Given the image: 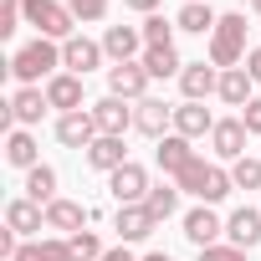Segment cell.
<instances>
[{"instance_id":"d6986e66","label":"cell","mask_w":261,"mask_h":261,"mask_svg":"<svg viewBox=\"0 0 261 261\" xmlns=\"http://www.w3.org/2000/svg\"><path fill=\"white\" fill-rule=\"evenodd\" d=\"M169 118H174V108H169V102H159V97H144V102H139V113H134V128H144V134H154V139H159Z\"/></svg>"},{"instance_id":"cb8c5ba5","label":"cell","mask_w":261,"mask_h":261,"mask_svg":"<svg viewBox=\"0 0 261 261\" xmlns=\"http://www.w3.org/2000/svg\"><path fill=\"white\" fill-rule=\"evenodd\" d=\"M6 225L21 230V236L41 230V205H36V200H11V205H6Z\"/></svg>"},{"instance_id":"4dcf8cb0","label":"cell","mask_w":261,"mask_h":261,"mask_svg":"<svg viewBox=\"0 0 261 261\" xmlns=\"http://www.w3.org/2000/svg\"><path fill=\"white\" fill-rule=\"evenodd\" d=\"M67 246H72V261H102V241H97L92 230H77Z\"/></svg>"},{"instance_id":"1f68e13d","label":"cell","mask_w":261,"mask_h":261,"mask_svg":"<svg viewBox=\"0 0 261 261\" xmlns=\"http://www.w3.org/2000/svg\"><path fill=\"white\" fill-rule=\"evenodd\" d=\"M144 46H174V26L164 16H149L144 21Z\"/></svg>"},{"instance_id":"4316f807","label":"cell","mask_w":261,"mask_h":261,"mask_svg":"<svg viewBox=\"0 0 261 261\" xmlns=\"http://www.w3.org/2000/svg\"><path fill=\"white\" fill-rule=\"evenodd\" d=\"M6 159H11L16 169H36V139H31V134H21V128H16V134L6 139Z\"/></svg>"},{"instance_id":"7402d4cb","label":"cell","mask_w":261,"mask_h":261,"mask_svg":"<svg viewBox=\"0 0 261 261\" xmlns=\"http://www.w3.org/2000/svg\"><path fill=\"white\" fill-rule=\"evenodd\" d=\"M82 220H87V210H82L77 200H51V205H46V225H51V230H72V236H77Z\"/></svg>"},{"instance_id":"484cf974","label":"cell","mask_w":261,"mask_h":261,"mask_svg":"<svg viewBox=\"0 0 261 261\" xmlns=\"http://www.w3.org/2000/svg\"><path fill=\"white\" fill-rule=\"evenodd\" d=\"M26 200H36V205H51V200H57V174H51L46 164H36V169L26 174Z\"/></svg>"},{"instance_id":"74e56055","label":"cell","mask_w":261,"mask_h":261,"mask_svg":"<svg viewBox=\"0 0 261 261\" xmlns=\"http://www.w3.org/2000/svg\"><path fill=\"white\" fill-rule=\"evenodd\" d=\"M246 72H251V82H261V46L246 51Z\"/></svg>"},{"instance_id":"3957f363","label":"cell","mask_w":261,"mask_h":261,"mask_svg":"<svg viewBox=\"0 0 261 261\" xmlns=\"http://www.w3.org/2000/svg\"><path fill=\"white\" fill-rule=\"evenodd\" d=\"M51 67H62V51L41 36V41H31V46H21L16 57H11V72L21 77V82H36V77H46Z\"/></svg>"},{"instance_id":"8d00e7d4","label":"cell","mask_w":261,"mask_h":261,"mask_svg":"<svg viewBox=\"0 0 261 261\" xmlns=\"http://www.w3.org/2000/svg\"><path fill=\"white\" fill-rule=\"evenodd\" d=\"M241 123H246V134H261V97H251V102H246Z\"/></svg>"},{"instance_id":"9c48e42d","label":"cell","mask_w":261,"mask_h":261,"mask_svg":"<svg viewBox=\"0 0 261 261\" xmlns=\"http://www.w3.org/2000/svg\"><path fill=\"white\" fill-rule=\"evenodd\" d=\"M108 87H113V97H139V92L149 87L144 62H118V67L108 72Z\"/></svg>"},{"instance_id":"7a4b0ae2","label":"cell","mask_w":261,"mask_h":261,"mask_svg":"<svg viewBox=\"0 0 261 261\" xmlns=\"http://www.w3.org/2000/svg\"><path fill=\"white\" fill-rule=\"evenodd\" d=\"M230 185H236V179H230V174H225L220 164H205V159H195V164H190V169L179 174V190H190V195H200L205 205H215V200H225V195H230Z\"/></svg>"},{"instance_id":"d590c367","label":"cell","mask_w":261,"mask_h":261,"mask_svg":"<svg viewBox=\"0 0 261 261\" xmlns=\"http://www.w3.org/2000/svg\"><path fill=\"white\" fill-rule=\"evenodd\" d=\"M200 261H246V251L241 246H205Z\"/></svg>"},{"instance_id":"f1b7e54d","label":"cell","mask_w":261,"mask_h":261,"mask_svg":"<svg viewBox=\"0 0 261 261\" xmlns=\"http://www.w3.org/2000/svg\"><path fill=\"white\" fill-rule=\"evenodd\" d=\"M179 21V31H215V21L220 16H210V6H200V0H190V6L174 16Z\"/></svg>"},{"instance_id":"836d02e7","label":"cell","mask_w":261,"mask_h":261,"mask_svg":"<svg viewBox=\"0 0 261 261\" xmlns=\"http://www.w3.org/2000/svg\"><path fill=\"white\" fill-rule=\"evenodd\" d=\"M21 16H26V0H0V36H11Z\"/></svg>"},{"instance_id":"d4e9b609","label":"cell","mask_w":261,"mask_h":261,"mask_svg":"<svg viewBox=\"0 0 261 261\" xmlns=\"http://www.w3.org/2000/svg\"><path fill=\"white\" fill-rule=\"evenodd\" d=\"M11 261H72V246L67 241H26Z\"/></svg>"},{"instance_id":"e0dca14e","label":"cell","mask_w":261,"mask_h":261,"mask_svg":"<svg viewBox=\"0 0 261 261\" xmlns=\"http://www.w3.org/2000/svg\"><path fill=\"white\" fill-rule=\"evenodd\" d=\"M174 134H179V139H200V134H215V118H210L200 102H185V108H174Z\"/></svg>"},{"instance_id":"5bb4252c","label":"cell","mask_w":261,"mask_h":261,"mask_svg":"<svg viewBox=\"0 0 261 261\" xmlns=\"http://www.w3.org/2000/svg\"><path fill=\"white\" fill-rule=\"evenodd\" d=\"M46 102H51V108H67V113H82V108H77V102H82V77H77V72L51 77V82H46Z\"/></svg>"},{"instance_id":"9a60e30c","label":"cell","mask_w":261,"mask_h":261,"mask_svg":"<svg viewBox=\"0 0 261 261\" xmlns=\"http://www.w3.org/2000/svg\"><path fill=\"white\" fill-rule=\"evenodd\" d=\"M195 164V149H190V139H179V134H169V139H159V169H169L174 179L185 174Z\"/></svg>"},{"instance_id":"4fadbf2b","label":"cell","mask_w":261,"mask_h":261,"mask_svg":"<svg viewBox=\"0 0 261 261\" xmlns=\"http://www.w3.org/2000/svg\"><path fill=\"white\" fill-rule=\"evenodd\" d=\"M62 62H67L77 77H87V72L102 62V46H97V41H87V36H72V41L62 46Z\"/></svg>"},{"instance_id":"b9f144b4","label":"cell","mask_w":261,"mask_h":261,"mask_svg":"<svg viewBox=\"0 0 261 261\" xmlns=\"http://www.w3.org/2000/svg\"><path fill=\"white\" fill-rule=\"evenodd\" d=\"M251 11H256V16H261V0H251Z\"/></svg>"},{"instance_id":"f546056e","label":"cell","mask_w":261,"mask_h":261,"mask_svg":"<svg viewBox=\"0 0 261 261\" xmlns=\"http://www.w3.org/2000/svg\"><path fill=\"white\" fill-rule=\"evenodd\" d=\"M144 205H149V215H154V220H169V215H174V205H179V190L159 185V190H149V200H144Z\"/></svg>"},{"instance_id":"d6a6232c","label":"cell","mask_w":261,"mask_h":261,"mask_svg":"<svg viewBox=\"0 0 261 261\" xmlns=\"http://www.w3.org/2000/svg\"><path fill=\"white\" fill-rule=\"evenodd\" d=\"M230 179H236L241 190H261V159H236Z\"/></svg>"},{"instance_id":"e575fe53","label":"cell","mask_w":261,"mask_h":261,"mask_svg":"<svg viewBox=\"0 0 261 261\" xmlns=\"http://www.w3.org/2000/svg\"><path fill=\"white\" fill-rule=\"evenodd\" d=\"M67 11L82 16V21H102L108 16V0H67Z\"/></svg>"},{"instance_id":"5b68a950","label":"cell","mask_w":261,"mask_h":261,"mask_svg":"<svg viewBox=\"0 0 261 261\" xmlns=\"http://www.w3.org/2000/svg\"><path fill=\"white\" fill-rule=\"evenodd\" d=\"M108 190H113L118 205H144V200H149V174H144L139 164H123V169H113Z\"/></svg>"},{"instance_id":"f35d334b","label":"cell","mask_w":261,"mask_h":261,"mask_svg":"<svg viewBox=\"0 0 261 261\" xmlns=\"http://www.w3.org/2000/svg\"><path fill=\"white\" fill-rule=\"evenodd\" d=\"M123 6H134V11H144V16H154V11H159V0H123Z\"/></svg>"},{"instance_id":"8fae6325","label":"cell","mask_w":261,"mask_h":261,"mask_svg":"<svg viewBox=\"0 0 261 261\" xmlns=\"http://www.w3.org/2000/svg\"><path fill=\"white\" fill-rule=\"evenodd\" d=\"M179 87H185V97H190V102H200V97L220 92V72H215V67H205V62H195V67H185V72H179Z\"/></svg>"},{"instance_id":"7c38bea8","label":"cell","mask_w":261,"mask_h":261,"mask_svg":"<svg viewBox=\"0 0 261 261\" xmlns=\"http://www.w3.org/2000/svg\"><path fill=\"white\" fill-rule=\"evenodd\" d=\"M225 236H230V246H241V251L261 246V210H236V215L225 220Z\"/></svg>"},{"instance_id":"60d3db41","label":"cell","mask_w":261,"mask_h":261,"mask_svg":"<svg viewBox=\"0 0 261 261\" xmlns=\"http://www.w3.org/2000/svg\"><path fill=\"white\" fill-rule=\"evenodd\" d=\"M144 261H174V256H164V251H149V256H144Z\"/></svg>"},{"instance_id":"8992f818","label":"cell","mask_w":261,"mask_h":261,"mask_svg":"<svg viewBox=\"0 0 261 261\" xmlns=\"http://www.w3.org/2000/svg\"><path fill=\"white\" fill-rule=\"evenodd\" d=\"M57 139H62L67 149H92V144H97V123H92V113H62Z\"/></svg>"},{"instance_id":"603a6c76","label":"cell","mask_w":261,"mask_h":261,"mask_svg":"<svg viewBox=\"0 0 261 261\" xmlns=\"http://www.w3.org/2000/svg\"><path fill=\"white\" fill-rule=\"evenodd\" d=\"M220 97H225L230 108H246V102H251V72H246V67L220 72Z\"/></svg>"},{"instance_id":"ac0fdd59","label":"cell","mask_w":261,"mask_h":261,"mask_svg":"<svg viewBox=\"0 0 261 261\" xmlns=\"http://www.w3.org/2000/svg\"><path fill=\"white\" fill-rule=\"evenodd\" d=\"M139 41H144V31H134V26H108V36H102V51L113 57V62H128L139 51Z\"/></svg>"},{"instance_id":"44dd1931","label":"cell","mask_w":261,"mask_h":261,"mask_svg":"<svg viewBox=\"0 0 261 261\" xmlns=\"http://www.w3.org/2000/svg\"><path fill=\"white\" fill-rule=\"evenodd\" d=\"M87 164H92V169H108V174H113V169H123V164H128V159H123V139L97 134V144L87 149Z\"/></svg>"},{"instance_id":"30bf717a","label":"cell","mask_w":261,"mask_h":261,"mask_svg":"<svg viewBox=\"0 0 261 261\" xmlns=\"http://www.w3.org/2000/svg\"><path fill=\"white\" fill-rule=\"evenodd\" d=\"M113 225H118L123 241H144V236H154L159 220L149 215V205H118V220H113Z\"/></svg>"},{"instance_id":"ba28073f","label":"cell","mask_w":261,"mask_h":261,"mask_svg":"<svg viewBox=\"0 0 261 261\" xmlns=\"http://www.w3.org/2000/svg\"><path fill=\"white\" fill-rule=\"evenodd\" d=\"M92 123H97V134L123 139V128L134 123V113L123 108V97H102V102H92Z\"/></svg>"},{"instance_id":"ffe728a7","label":"cell","mask_w":261,"mask_h":261,"mask_svg":"<svg viewBox=\"0 0 261 261\" xmlns=\"http://www.w3.org/2000/svg\"><path fill=\"white\" fill-rule=\"evenodd\" d=\"M46 108H51V102H46V92H36V87H21V92L11 97V118H16V123H41Z\"/></svg>"},{"instance_id":"2e32d148","label":"cell","mask_w":261,"mask_h":261,"mask_svg":"<svg viewBox=\"0 0 261 261\" xmlns=\"http://www.w3.org/2000/svg\"><path fill=\"white\" fill-rule=\"evenodd\" d=\"M185 236L205 251V246H215V236H225V225H220V220H215V210L205 205V210H190V215H185Z\"/></svg>"},{"instance_id":"ab89813d","label":"cell","mask_w":261,"mask_h":261,"mask_svg":"<svg viewBox=\"0 0 261 261\" xmlns=\"http://www.w3.org/2000/svg\"><path fill=\"white\" fill-rule=\"evenodd\" d=\"M102 261H134V256H128V251L118 246V251H102Z\"/></svg>"},{"instance_id":"6da1fadb","label":"cell","mask_w":261,"mask_h":261,"mask_svg":"<svg viewBox=\"0 0 261 261\" xmlns=\"http://www.w3.org/2000/svg\"><path fill=\"white\" fill-rule=\"evenodd\" d=\"M241 51H246V16H220L215 21V31H210V67H236L241 62Z\"/></svg>"},{"instance_id":"277c9868","label":"cell","mask_w":261,"mask_h":261,"mask_svg":"<svg viewBox=\"0 0 261 261\" xmlns=\"http://www.w3.org/2000/svg\"><path fill=\"white\" fill-rule=\"evenodd\" d=\"M26 21H31L41 36H67V41H72V11L57 6V0H26Z\"/></svg>"},{"instance_id":"83f0119b","label":"cell","mask_w":261,"mask_h":261,"mask_svg":"<svg viewBox=\"0 0 261 261\" xmlns=\"http://www.w3.org/2000/svg\"><path fill=\"white\" fill-rule=\"evenodd\" d=\"M144 72L149 77H174L179 72V51L174 46H149L144 51Z\"/></svg>"},{"instance_id":"52a82bcc","label":"cell","mask_w":261,"mask_h":261,"mask_svg":"<svg viewBox=\"0 0 261 261\" xmlns=\"http://www.w3.org/2000/svg\"><path fill=\"white\" fill-rule=\"evenodd\" d=\"M246 139H251V134H246V123H241V118H220V123H215V134H210V144H215L220 159H246Z\"/></svg>"}]
</instances>
